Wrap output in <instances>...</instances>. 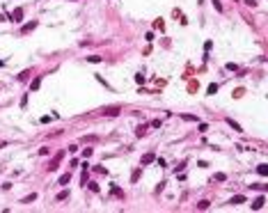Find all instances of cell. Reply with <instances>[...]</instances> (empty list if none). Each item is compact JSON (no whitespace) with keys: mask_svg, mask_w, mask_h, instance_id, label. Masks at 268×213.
<instances>
[{"mask_svg":"<svg viewBox=\"0 0 268 213\" xmlns=\"http://www.w3.org/2000/svg\"><path fill=\"white\" fill-rule=\"evenodd\" d=\"M62 158H64V149H60V151H57L55 156H53V161H51V165H48V170H51V172H55L57 167H60Z\"/></svg>","mask_w":268,"mask_h":213,"instance_id":"obj_1","label":"cell"},{"mask_svg":"<svg viewBox=\"0 0 268 213\" xmlns=\"http://www.w3.org/2000/svg\"><path fill=\"white\" fill-rule=\"evenodd\" d=\"M119 105H108V108H103V110H101V115H103V117H115V115H119Z\"/></svg>","mask_w":268,"mask_h":213,"instance_id":"obj_2","label":"cell"},{"mask_svg":"<svg viewBox=\"0 0 268 213\" xmlns=\"http://www.w3.org/2000/svg\"><path fill=\"white\" fill-rule=\"evenodd\" d=\"M12 21H14V23H21V21H23V9L21 7H16L12 12Z\"/></svg>","mask_w":268,"mask_h":213,"instance_id":"obj_3","label":"cell"},{"mask_svg":"<svg viewBox=\"0 0 268 213\" xmlns=\"http://www.w3.org/2000/svg\"><path fill=\"white\" fill-rule=\"evenodd\" d=\"M264 204H266V197H264V195H261V197H257V199H254V202H252V209H254V211H259V209H261V206H264Z\"/></svg>","mask_w":268,"mask_h":213,"instance_id":"obj_4","label":"cell"},{"mask_svg":"<svg viewBox=\"0 0 268 213\" xmlns=\"http://www.w3.org/2000/svg\"><path fill=\"white\" fill-rule=\"evenodd\" d=\"M154 161H156V153L154 151H149V153L142 156V165H149V163H154Z\"/></svg>","mask_w":268,"mask_h":213,"instance_id":"obj_5","label":"cell"},{"mask_svg":"<svg viewBox=\"0 0 268 213\" xmlns=\"http://www.w3.org/2000/svg\"><path fill=\"white\" fill-rule=\"evenodd\" d=\"M35 28H37V21H32V23H25V25L21 28V32H23V34H28V32H32Z\"/></svg>","mask_w":268,"mask_h":213,"instance_id":"obj_6","label":"cell"},{"mask_svg":"<svg viewBox=\"0 0 268 213\" xmlns=\"http://www.w3.org/2000/svg\"><path fill=\"white\" fill-rule=\"evenodd\" d=\"M243 202H245V197H243V195H236V197H232V199H229V204H232V206L243 204Z\"/></svg>","mask_w":268,"mask_h":213,"instance_id":"obj_7","label":"cell"},{"mask_svg":"<svg viewBox=\"0 0 268 213\" xmlns=\"http://www.w3.org/2000/svg\"><path fill=\"white\" fill-rule=\"evenodd\" d=\"M69 181H71V172H67V174H62V177H60V186H67Z\"/></svg>","mask_w":268,"mask_h":213,"instance_id":"obj_8","label":"cell"},{"mask_svg":"<svg viewBox=\"0 0 268 213\" xmlns=\"http://www.w3.org/2000/svg\"><path fill=\"white\" fill-rule=\"evenodd\" d=\"M147 128H149V124H142V126H138V131H135V135H138V137H142L145 133H147Z\"/></svg>","mask_w":268,"mask_h":213,"instance_id":"obj_9","label":"cell"},{"mask_svg":"<svg viewBox=\"0 0 268 213\" xmlns=\"http://www.w3.org/2000/svg\"><path fill=\"white\" fill-rule=\"evenodd\" d=\"M140 174H142V167H138V170H133V174H131V181L135 183V181L140 179Z\"/></svg>","mask_w":268,"mask_h":213,"instance_id":"obj_10","label":"cell"},{"mask_svg":"<svg viewBox=\"0 0 268 213\" xmlns=\"http://www.w3.org/2000/svg\"><path fill=\"white\" fill-rule=\"evenodd\" d=\"M227 124H229V126H232L234 131H236V133H243V128L238 126V124H236V121H234V119H227Z\"/></svg>","mask_w":268,"mask_h":213,"instance_id":"obj_11","label":"cell"},{"mask_svg":"<svg viewBox=\"0 0 268 213\" xmlns=\"http://www.w3.org/2000/svg\"><path fill=\"white\" fill-rule=\"evenodd\" d=\"M87 167H89V165L85 163V167H83V174H80V183H83V186L87 183Z\"/></svg>","mask_w":268,"mask_h":213,"instance_id":"obj_12","label":"cell"},{"mask_svg":"<svg viewBox=\"0 0 268 213\" xmlns=\"http://www.w3.org/2000/svg\"><path fill=\"white\" fill-rule=\"evenodd\" d=\"M257 172H259L261 177H268V165H259V167H257Z\"/></svg>","mask_w":268,"mask_h":213,"instance_id":"obj_13","label":"cell"},{"mask_svg":"<svg viewBox=\"0 0 268 213\" xmlns=\"http://www.w3.org/2000/svg\"><path fill=\"white\" fill-rule=\"evenodd\" d=\"M69 197V190H62V193H57V202H64Z\"/></svg>","mask_w":268,"mask_h":213,"instance_id":"obj_14","label":"cell"},{"mask_svg":"<svg viewBox=\"0 0 268 213\" xmlns=\"http://www.w3.org/2000/svg\"><path fill=\"white\" fill-rule=\"evenodd\" d=\"M35 199H37V193H32V195L23 197V204H30V202H35Z\"/></svg>","mask_w":268,"mask_h":213,"instance_id":"obj_15","label":"cell"},{"mask_svg":"<svg viewBox=\"0 0 268 213\" xmlns=\"http://www.w3.org/2000/svg\"><path fill=\"white\" fill-rule=\"evenodd\" d=\"M208 204H211L208 199H202V202H197V209H202V211H204V209H208Z\"/></svg>","mask_w":268,"mask_h":213,"instance_id":"obj_16","label":"cell"},{"mask_svg":"<svg viewBox=\"0 0 268 213\" xmlns=\"http://www.w3.org/2000/svg\"><path fill=\"white\" fill-rule=\"evenodd\" d=\"M39 85H41V78H35L32 85H30V89H39Z\"/></svg>","mask_w":268,"mask_h":213,"instance_id":"obj_17","label":"cell"},{"mask_svg":"<svg viewBox=\"0 0 268 213\" xmlns=\"http://www.w3.org/2000/svg\"><path fill=\"white\" fill-rule=\"evenodd\" d=\"M92 153H94V149H89V147H87V149H83V158H89Z\"/></svg>","mask_w":268,"mask_h":213,"instance_id":"obj_18","label":"cell"},{"mask_svg":"<svg viewBox=\"0 0 268 213\" xmlns=\"http://www.w3.org/2000/svg\"><path fill=\"white\" fill-rule=\"evenodd\" d=\"M87 62H92V64H99V62H101V57H99V55H92V57H87Z\"/></svg>","mask_w":268,"mask_h":213,"instance_id":"obj_19","label":"cell"},{"mask_svg":"<svg viewBox=\"0 0 268 213\" xmlns=\"http://www.w3.org/2000/svg\"><path fill=\"white\" fill-rule=\"evenodd\" d=\"M181 119H186V121H197V117H195V115H181Z\"/></svg>","mask_w":268,"mask_h":213,"instance_id":"obj_20","label":"cell"},{"mask_svg":"<svg viewBox=\"0 0 268 213\" xmlns=\"http://www.w3.org/2000/svg\"><path fill=\"white\" fill-rule=\"evenodd\" d=\"M206 92H208V94H216V92H218V85H216V83H211V85H208V89H206Z\"/></svg>","mask_w":268,"mask_h":213,"instance_id":"obj_21","label":"cell"},{"mask_svg":"<svg viewBox=\"0 0 268 213\" xmlns=\"http://www.w3.org/2000/svg\"><path fill=\"white\" fill-rule=\"evenodd\" d=\"M211 2H213V7H216L218 12H222V5H220V0H211Z\"/></svg>","mask_w":268,"mask_h":213,"instance_id":"obj_22","label":"cell"},{"mask_svg":"<svg viewBox=\"0 0 268 213\" xmlns=\"http://www.w3.org/2000/svg\"><path fill=\"white\" fill-rule=\"evenodd\" d=\"M154 28L156 30H163V21H154Z\"/></svg>","mask_w":268,"mask_h":213,"instance_id":"obj_23","label":"cell"},{"mask_svg":"<svg viewBox=\"0 0 268 213\" xmlns=\"http://www.w3.org/2000/svg\"><path fill=\"white\" fill-rule=\"evenodd\" d=\"M225 179H227V177L222 174V172H218V174H216V181H225Z\"/></svg>","mask_w":268,"mask_h":213,"instance_id":"obj_24","label":"cell"}]
</instances>
